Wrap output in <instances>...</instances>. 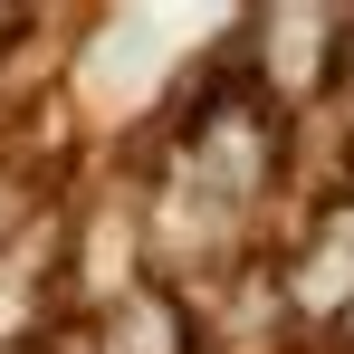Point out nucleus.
I'll return each instance as SVG.
<instances>
[{
  "mask_svg": "<svg viewBox=\"0 0 354 354\" xmlns=\"http://www.w3.org/2000/svg\"><path fill=\"white\" fill-rule=\"evenodd\" d=\"M86 335H96V354H201L211 345L173 278H144L134 297H115L106 316H86Z\"/></svg>",
  "mask_w": 354,
  "mask_h": 354,
  "instance_id": "1",
  "label": "nucleus"
},
{
  "mask_svg": "<svg viewBox=\"0 0 354 354\" xmlns=\"http://www.w3.org/2000/svg\"><path fill=\"white\" fill-rule=\"evenodd\" d=\"M278 297L306 306V316H335V306L354 297V211H335V221L316 230V249L288 268V288H278Z\"/></svg>",
  "mask_w": 354,
  "mask_h": 354,
  "instance_id": "2",
  "label": "nucleus"
},
{
  "mask_svg": "<svg viewBox=\"0 0 354 354\" xmlns=\"http://www.w3.org/2000/svg\"><path fill=\"white\" fill-rule=\"evenodd\" d=\"M335 345L354 354V297H345V306H335Z\"/></svg>",
  "mask_w": 354,
  "mask_h": 354,
  "instance_id": "3",
  "label": "nucleus"
}]
</instances>
